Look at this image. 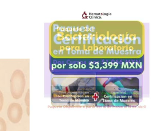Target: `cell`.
I'll list each match as a JSON object with an SVG mask.
<instances>
[{"mask_svg":"<svg viewBox=\"0 0 156 131\" xmlns=\"http://www.w3.org/2000/svg\"><path fill=\"white\" fill-rule=\"evenodd\" d=\"M26 81L23 72L17 70L12 74L10 80V90L12 97L19 99L22 96L25 89Z\"/></svg>","mask_w":156,"mask_h":131,"instance_id":"1","label":"cell"},{"mask_svg":"<svg viewBox=\"0 0 156 131\" xmlns=\"http://www.w3.org/2000/svg\"><path fill=\"white\" fill-rule=\"evenodd\" d=\"M23 115V110L20 104L13 102L9 106L7 115L9 120L14 124L20 123Z\"/></svg>","mask_w":156,"mask_h":131,"instance_id":"2","label":"cell"},{"mask_svg":"<svg viewBox=\"0 0 156 131\" xmlns=\"http://www.w3.org/2000/svg\"><path fill=\"white\" fill-rule=\"evenodd\" d=\"M7 124L4 119L0 117V131H7Z\"/></svg>","mask_w":156,"mask_h":131,"instance_id":"3","label":"cell"},{"mask_svg":"<svg viewBox=\"0 0 156 131\" xmlns=\"http://www.w3.org/2000/svg\"><path fill=\"white\" fill-rule=\"evenodd\" d=\"M4 104V96L2 92L0 91V112L2 110Z\"/></svg>","mask_w":156,"mask_h":131,"instance_id":"4","label":"cell"},{"mask_svg":"<svg viewBox=\"0 0 156 131\" xmlns=\"http://www.w3.org/2000/svg\"><path fill=\"white\" fill-rule=\"evenodd\" d=\"M25 102L27 107H30V92L28 90L25 97Z\"/></svg>","mask_w":156,"mask_h":131,"instance_id":"5","label":"cell"},{"mask_svg":"<svg viewBox=\"0 0 156 131\" xmlns=\"http://www.w3.org/2000/svg\"><path fill=\"white\" fill-rule=\"evenodd\" d=\"M124 35H119L117 37L118 39V40H119V41H121V40H124Z\"/></svg>","mask_w":156,"mask_h":131,"instance_id":"6","label":"cell"},{"mask_svg":"<svg viewBox=\"0 0 156 131\" xmlns=\"http://www.w3.org/2000/svg\"><path fill=\"white\" fill-rule=\"evenodd\" d=\"M83 39L85 41H87V40H88V39H89V35L87 34L83 35Z\"/></svg>","mask_w":156,"mask_h":131,"instance_id":"7","label":"cell"},{"mask_svg":"<svg viewBox=\"0 0 156 131\" xmlns=\"http://www.w3.org/2000/svg\"><path fill=\"white\" fill-rule=\"evenodd\" d=\"M72 37H71V35L69 34H67L66 35L65 39L66 41H70Z\"/></svg>","mask_w":156,"mask_h":131,"instance_id":"8","label":"cell"},{"mask_svg":"<svg viewBox=\"0 0 156 131\" xmlns=\"http://www.w3.org/2000/svg\"><path fill=\"white\" fill-rule=\"evenodd\" d=\"M99 38L100 40H105L106 38L105 35L104 34L100 35H99Z\"/></svg>","mask_w":156,"mask_h":131,"instance_id":"9","label":"cell"},{"mask_svg":"<svg viewBox=\"0 0 156 131\" xmlns=\"http://www.w3.org/2000/svg\"><path fill=\"white\" fill-rule=\"evenodd\" d=\"M129 39H130V40H136V35H134L131 34L130 35H129Z\"/></svg>","mask_w":156,"mask_h":131,"instance_id":"10","label":"cell"},{"mask_svg":"<svg viewBox=\"0 0 156 131\" xmlns=\"http://www.w3.org/2000/svg\"><path fill=\"white\" fill-rule=\"evenodd\" d=\"M110 39H111V40L114 41V40H116V39L117 38L116 35L115 34L111 35H110Z\"/></svg>","mask_w":156,"mask_h":131,"instance_id":"11","label":"cell"},{"mask_svg":"<svg viewBox=\"0 0 156 131\" xmlns=\"http://www.w3.org/2000/svg\"><path fill=\"white\" fill-rule=\"evenodd\" d=\"M73 30V29H72V27H70V26H68V27H66V28H65V31H67V32H71V31Z\"/></svg>","mask_w":156,"mask_h":131,"instance_id":"12","label":"cell"},{"mask_svg":"<svg viewBox=\"0 0 156 131\" xmlns=\"http://www.w3.org/2000/svg\"><path fill=\"white\" fill-rule=\"evenodd\" d=\"M79 30L82 32H84V31H85V28L84 26H81V27L79 28Z\"/></svg>","mask_w":156,"mask_h":131,"instance_id":"13","label":"cell"},{"mask_svg":"<svg viewBox=\"0 0 156 131\" xmlns=\"http://www.w3.org/2000/svg\"><path fill=\"white\" fill-rule=\"evenodd\" d=\"M125 41L127 43H129L131 42V40L129 39V37H126V39H125Z\"/></svg>","mask_w":156,"mask_h":131,"instance_id":"14","label":"cell"},{"mask_svg":"<svg viewBox=\"0 0 156 131\" xmlns=\"http://www.w3.org/2000/svg\"><path fill=\"white\" fill-rule=\"evenodd\" d=\"M64 39V37L63 36H58V37H57V39L59 41H62Z\"/></svg>","mask_w":156,"mask_h":131,"instance_id":"15","label":"cell"},{"mask_svg":"<svg viewBox=\"0 0 156 131\" xmlns=\"http://www.w3.org/2000/svg\"><path fill=\"white\" fill-rule=\"evenodd\" d=\"M65 27L64 26H61L60 27V30L61 32H64L65 31Z\"/></svg>","mask_w":156,"mask_h":131,"instance_id":"16","label":"cell"},{"mask_svg":"<svg viewBox=\"0 0 156 131\" xmlns=\"http://www.w3.org/2000/svg\"><path fill=\"white\" fill-rule=\"evenodd\" d=\"M95 28L94 26H91L89 29L91 32H93L95 31Z\"/></svg>","mask_w":156,"mask_h":131,"instance_id":"17","label":"cell"},{"mask_svg":"<svg viewBox=\"0 0 156 131\" xmlns=\"http://www.w3.org/2000/svg\"><path fill=\"white\" fill-rule=\"evenodd\" d=\"M73 38L75 40H77L78 39V35L77 34L74 35L73 36Z\"/></svg>","mask_w":156,"mask_h":131,"instance_id":"18","label":"cell"},{"mask_svg":"<svg viewBox=\"0 0 156 131\" xmlns=\"http://www.w3.org/2000/svg\"><path fill=\"white\" fill-rule=\"evenodd\" d=\"M63 35L64 33L62 32H58V34H57V35H58V36H63Z\"/></svg>","mask_w":156,"mask_h":131,"instance_id":"19","label":"cell"},{"mask_svg":"<svg viewBox=\"0 0 156 131\" xmlns=\"http://www.w3.org/2000/svg\"><path fill=\"white\" fill-rule=\"evenodd\" d=\"M113 48H114V47H113V46H109L108 47V50H109L110 52H111V51H113Z\"/></svg>","mask_w":156,"mask_h":131,"instance_id":"20","label":"cell"},{"mask_svg":"<svg viewBox=\"0 0 156 131\" xmlns=\"http://www.w3.org/2000/svg\"><path fill=\"white\" fill-rule=\"evenodd\" d=\"M27 113L28 116H30V107H27Z\"/></svg>","mask_w":156,"mask_h":131,"instance_id":"21","label":"cell"},{"mask_svg":"<svg viewBox=\"0 0 156 131\" xmlns=\"http://www.w3.org/2000/svg\"><path fill=\"white\" fill-rule=\"evenodd\" d=\"M93 62H91L90 63V67H89V68H91V69H93V68H94V66L93 65Z\"/></svg>","mask_w":156,"mask_h":131,"instance_id":"22","label":"cell"},{"mask_svg":"<svg viewBox=\"0 0 156 131\" xmlns=\"http://www.w3.org/2000/svg\"><path fill=\"white\" fill-rule=\"evenodd\" d=\"M75 51H79V50H80V47L78 46H76L75 47Z\"/></svg>","mask_w":156,"mask_h":131,"instance_id":"23","label":"cell"},{"mask_svg":"<svg viewBox=\"0 0 156 131\" xmlns=\"http://www.w3.org/2000/svg\"><path fill=\"white\" fill-rule=\"evenodd\" d=\"M57 66V68L58 69H61L62 68V65L61 64H59L58 65L56 66V67Z\"/></svg>","mask_w":156,"mask_h":131,"instance_id":"24","label":"cell"},{"mask_svg":"<svg viewBox=\"0 0 156 131\" xmlns=\"http://www.w3.org/2000/svg\"><path fill=\"white\" fill-rule=\"evenodd\" d=\"M73 30L74 32H76V31H78L79 30V29H78V27H76V28L75 27H74L73 28Z\"/></svg>","mask_w":156,"mask_h":131,"instance_id":"25","label":"cell"},{"mask_svg":"<svg viewBox=\"0 0 156 131\" xmlns=\"http://www.w3.org/2000/svg\"><path fill=\"white\" fill-rule=\"evenodd\" d=\"M122 49H123L122 50L124 51H126V50H128L127 47H126V46H123V47H122Z\"/></svg>","mask_w":156,"mask_h":131,"instance_id":"26","label":"cell"},{"mask_svg":"<svg viewBox=\"0 0 156 131\" xmlns=\"http://www.w3.org/2000/svg\"><path fill=\"white\" fill-rule=\"evenodd\" d=\"M60 50H61V51H64V50H65V48L64 46H60Z\"/></svg>","mask_w":156,"mask_h":131,"instance_id":"27","label":"cell"},{"mask_svg":"<svg viewBox=\"0 0 156 131\" xmlns=\"http://www.w3.org/2000/svg\"><path fill=\"white\" fill-rule=\"evenodd\" d=\"M113 63L111 62H108V66H109L110 68H111L112 67V66H113Z\"/></svg>","mask_w":156,"mask_h":131,"instance_id":"28","label":"cell"},{"mask_svg":"<svg viewBox=\"0 0 156 131\" xmlns=\"http://www.w3.org/2000/svg\"><path fill=\"white\" fill-rule=\"evenodd\" d=\"M66 50H67V51H70V50H71V47H70V46H67L66 47Z\"/></svg>","mask_w":156,"mask_h":131,"instance_id":"29","label":"cell"},{"mask_svg":"<svg viewBox=\"0 0 156 131\" xmlns=\"http://www.w3.org/2000/svg\"><path fill=\"white\" fill-rule=\"evenodd\" d=\"M117 51H120L121 50H122V47L121 46H119L117 47Z\"/></svg>","mask_w":156,"mask_h":131,"instance_id":"30","label":"cell"},{"mask_svg":"<svg viewBox=\"0 0 156 131\" xmlns=\"http://www.w3.org/2000/svg\"><path fill=\"white\" fill-rule=\"evenodd\" d=\"M113 64H114V66H115V68L117 67L118 65V63L116 62H115Z\"/></svg>","mask_w":156,"mask_h":131,"instance_id":"31","label":"cell"},{"mask_svg":"<svg viewBox=\"0 0 156 131\" xmlns=\"http://www.w3.org/2000/svg\"><path fill=\"white\" fill-rule=\"evenodd\" d=\"M81 67H82V68H83V69H84V68H85L86 67V66L85 64H83L81 65Z\"/></svg>","mask_w":156,"mask_h":131,"instance_id":"32","label":"cell"},{"mask_svg":"<svg viewBox=\"0 0 156 131\" xmlns=\"http://www.w3.org/2000/svg\"><path fill=\"white\" fill-rule=\"evenodd\" d=\"M129 51H130V52H131V51H132V50H133V47L132 46H130L129 47Z\"/></svg>","mask_w":156,"mask_h":131,"instance_id":"33","label":"cell"},{"mask_svg":"<svg viewBox=\"0 0 156 131\" xmlns=\"http://www.w3.org/2000/svg\"><path fill=\"white\" fill-rule=\"evenodd\" d=\"M93 50V46H89L88 47V51H92Z\"/></svg>","mask_w":156,"mask_h":131,"instance_id":"34","label":"cell"},{"mask_svg":"<svg viewBox=\"0 0 156 131\" xmlns=\"http://www.w3.org/2000/svg\"><path fill=\"white\" fill-rule=\"evenodd\" d=\"M85 54H89L90 52H89V51L86 49V50H85Z\"/></svg>","mask_w":156,"mask_h":131,"instance_id":"35","label":"cell"},{"mask_svg":"<svg viewBox=\"0 0 156 131\" xmlns=\"http://www.w3.org/2000/svg\"><path fill=\"white\" fill-rule=\"evenodd\" d=\"M136 53L137 54H140L141 53V51L140 50H137L136 52Z\"/></svg>","mask_w":156,"mask_h":131,"instance_id":"36","label":"cell"},{"mask_svg":"<svg viewBox=\"0 0 156 131\" xmlns=\"http://www.w3.org/2000/svg\"><path fill=\"white\" fill-rule=\"evenodd\" d=\"M78 66L77 65V64H75L73 66V67L74 68H75V69H76V68H77V67H78Z\"/></svg>","mask_w":156,"mask_h":131,"instance_id":"37","label":"cell"},{"mask_svg":"<svg viewBox=\"0 0 156 131\" xmlns=\"http://www.w3.org/2000/svg\"><path fill=\"white\" fill-rule=\"evenodd\" d=\"M104 47H103V46H101L99 47V50H100V51H103V50H104Z\"/></svg>","mask_w":156,"mask_h":131,"instance_id":"38","label":"cell"},{"mask_svg":"<svg viewBox=\"0 0 156 131\" xmlns=\"http://www.w3.org/2000/svg\"><path fill=\"white\" fill-rule=\"evenodd\" d=\"M72 53L73 55L75 54L76 53V51H75V50H72Z\"/></svg>","mask_w":156,"mask_h":131,"instance_id":"39","label":"cell"},{"mask_svg":"<svg viewBox=\"0 0 156 131\" xmlns=\"http://www.w3.org/2000/svg\"><path fill=\"white\" fill-rule=\"evenodd\" d=\"M93 53H94V54H98V51L94 50V51H93Z\"/></svg>","mask_w":156,"mask_h":131,"instance_id":"40","label":"cell"},{"mask_svg":"<svg viewBox=\"0 0 156 131\" xmlns=\"http://www.w3.org/2000/svg\"><path fill=\"white\" fill-rule=\"evenodd\" d=\"M85 31H88L89 30V28H88V25H87L86 27H85Z\"/></svg>","mask_w":156,"mask_h":131,"instance_id":"41","label":"cell"},{"mask_svg":"<svg viewBox=\"0 0 156 131\" xmlns=\"http://www.w3.org/2000/svg\"><path fill=\"white\" fill-rule=\"evenodd\" d=\"M98 47L97 46H95L94 47V50H95V51H98Z\"/></svg>","mask_w":156,"mask_h":131,"instance_id":"42","label":"cell"},{"mask_svg":"<svg viewBox=\"0 0 156 131\" xmlns=\"http://www.w3.org/2000/svg\"><path fill=\"white\" fill-rule=\"evenodd\" d=\"M120 53L121 54H125V51H123V50H121V51H120Z\"/></svg>","mask_w":156,"mask_h":131,"instance_id":"43","label":"cell"},{"mask_svg":"<svg viewBox=\"0 0 156 131\" xmlns=\"http://www.w3.org/2000/svg\"><path fill=\"white\" fill-rule=\"evenodd\" d=\"M106 41L107 42H108L109 41V39L108 37H107L106 38Z\"/></svg>","mask_w":156,"mask_h":131,"instance_id":"44","label":"cell"},{"mask_svg":"<svg viewBox=\"0 0 156 131\" xmlns=\"http://www.w3.org/2000/svg\"><path fill=\"white\" fill-rule=\"evenodd\" d=\"M99 53L100 54H103V53H104V51H99Z\"/></svg>","mask_w":156,"mask_h":131,"instance_id":"45","label":"cell"},{"mask_svg":"<svg viewBox=\"0 0 156 131\" xmlns=\"http://www.w3.org/2000/svg\"><path fill=\"white\" fill-rule=\"evenodd\" d=\"M125 53L126 54H129V51L128 50H126V51H125Z\"/></svg>","mask_w":156,"mask_h":131,"instance_id":"46","label":"cell"},{"mask_svg":"<svg viewBox=\"0 0 156 131\" xmlns=\"http://www.w3.org/2000/svg\"><path fill=\"white\" fill-rule=\"evenodd\" d=\"M73 68V65L72 64H70V65H69V68Z\"/></svg>","mask_w":156,"mask_h":131,"instance_id":"47","label":"cell"},{"mask_svg":"<svg viewBox=\"0 0 156 131\" xmlns=\"http://www.w3.org/2000/svg\"><path fill=\"white\" fill-rule=\"evenodd\" d=\"M115 53L116 54H119V51H117V50H115Z\"/></svg>","mask_w":156,"mask_h":131,"instance_id":"48","label":"cell"},{"mask_svg":"<svg viewBox=\"0 0 156 131\" xmlns=\"http://www.w3.org/2000/svg\"><path fill=\"white\" fill-rule=\"evenodd\" d=\"M99 65H97L95 66V68H96V69H97V68H99Z\"/></svg>","mask_w":156,"mask_h":131,"instance_id":"49","label":"cell"},{"mask_svg":"<svg viewBox=\"0 0 156 131\" xmlns=\"http://www.w3.org/2000/svg\"><path fill=\"white\" fill-rule=\"evenodd\" d=\"M107 65H105L104 66H103V68H107Z\"/></svg>","mask_w":156,"mask_h":131,"instance_id":"50","label":"cell"},{"mask_svg":"<svg viewBox=\"0 0 156 131\" xmlns=\"http://www.w3.org/2000/svg\"><path fill=\"white\" fill-rule=\"evenodd\" d=\"M98 36L97 34H96V40H98Z\"/></svg>","mask_w":156,"mask_h":131,"instance_id":"51","label":"cell"},{"mask_svg":"<svg viewBox=\"0 0 156 131\" xmlns=\"http://www.w3.org/2000/svg\"><path fill=\"white\" fill-rule=\"evenodd\" d=\"M138 65V64L137 62L136 63V68H137V65Z\"/></svg>","mask_w":156,"mask_h":131,"instance_id":"52","label":"cell"},{"mask_svg":"<svg viewBox=\"0 0 156 131\" xmlns=\"http://www.w3.org/2000/svg\"><path fill=\"white\" fill-rule=\"evenodd\" d=\"M80 64H81V62H79V68H81V66H80Z\"/></svg>","mask_w":156,"mask_h":131,"instance_id":"53","label":"cell"},{"mask_svg":"<svg viewBox=\"0 0 156 131\" xmlns=\"http://www.w3.org/2000/svg\"><path fill=\"white\" fill-rule=\"evenodd\" d=\"M95 64L99 65V63H98V62H97L95 63Z\"/></svg>","mask_w":156,"mask_h":131,"instance_id":"54","label":"cell"},{"mask_svg":"<svg viewBox=\"0 0 156 131\" xmlns=\"http://www.w3.org/2000/svg\"><path fill=\"white\" fill-rule=\"evenodd\" d=\"M114 48H115V50H116V46L115 45V46H114Z\"/></svg>","mask_w":156,"mask_h":131,"instance_id":"55","label":"cell"},{"mask_svg":"<svg viewBox=\"0 0 156 131\" xmlns=\"http://www.w3.org/2000/svg\"><path fill=\"white\" fill-rule=\"evenodd\" d=\"M107 62H105L103 63V64L107 65Z\"/></svg>","mask_w":156,"mask_h":131,"instance_id":"56","label":"cell"},{"mask_svg":"<svg viewBox=\"0 0 156 131\" xmlns=\"http://www.w3.org/2000/svg\"><path fill=\"white\" fill-rule=\"evenodd\" d=\"M107 47H108V46H105V50H106L107 48Z\"/></svg>","mask_w":156,"mask_h":131,"instance_id":"57","label":"cell"},{"mask_svg":"<svg viewBox=\"0 0 156 131\" xmlns=\"http://www.w3.org/2000/svg\"><path fill=\"white\" fill-rule=\"evenodd\" d=\"M108 35H109V34H108V32H107V37H108Z\"/></svg>","mask_w":156,"mask_h":131,"instance_id":"58","label":"cell"},{"mask_svg":"<svg viewBox=\"0 0 156 131\" xmlns=\"http://www.w3.org/2000/svg\"><path fill=\"white\" fill-rule=\"evenodd\" d=\"M63 68H65V66H66V64H63Z\"/></svg>","mask_w":156,"mask_h":131,"instance_id":"59","label":"cell"}]
</instances>
